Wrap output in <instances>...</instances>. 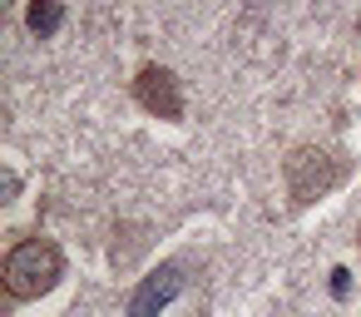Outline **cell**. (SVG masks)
<instances>
[{
  "instance_id": "cell-1",
  "label": "cell",
  "mask_w": 361,
  "mask_h": 317,
  "mask_svg": "<svg viewBox=\"0 0 361 317\" xmlns=\"http://www.w3.org/2000/svg\"><path fill=\"white\" fill-rule=\"evenodd\" d=\"M60 277H65V253H60L50 238H25V243H16L11 258H6V292H11L16 302L45 297Z\"/></svg>"
},
{
  "instance_id": "cell-2",
  "label": "cell",
  "mask_w": 361,
  "mask_h": 317,
  "mask_svg": "<svg viewBox=\"0 0 361 317\" xmlns=\"http://www.w3.org/2000/svg\"><path fill=\"white\" fill-rule=\"evenodd\" d=\"M282 174H287L292 203H312V198H322L326 189H336L346 179V164H341V154H326V149H312L307 144V149H292L287 154Z\"/></svg>"
},
{
  "instance_id": "cell-3",
  "label": "cell",
  "mask_w": 361,
  "mask_h": 317,
  "mask_svg": "<svg viewBox=\"0 0 361 317\" xmlns=\"http://www.w3.org/2000/svg\"><path fill=\"white\" fill-rule=\"evenodd\" d=\"M134 100H139L149 114H159V119H183L178 80H173V70H164V65H144V70H139V80H134Z\"/></svg>"
},
{
  "instance_id": "cell-4",
  "label": "cell",
  "mask_w": 361,
  "mask_h": 317,
  "mask_svg": "<svg viewBox=\"0 0 361 317\" xmlns=\"http://www.w3.org/2000/svg\"><path fill=\"white\" fill-rule=\"evenodd\" d=\"M178 292H183V268H178V263H164L159 273H149V277L134 287V297H129V317H159Z\"/></svg>"
},
{
  "instance_id": "cell-5",
  "label": "cell",
  "mask_w": 361,
  "mask_h": 317,
  "mask_svg": "<svg viewBox=\"0 0 361 317\" xmlns=\"http://www.w3.org/2000/svg\"><path fill=\"white\" fill-rule=\"evenodd\" d=\"M60 20H65L60 0H30V11H25V25H30L35 35H55V30H60Z\"/></svg>"
},
{
  "instance_id": "cell-6",
  "label": "cell",
  "mask_w": 361,
  "mask_h": 317,
  "mask_svg": "<svg viewBox=\"0 0 361 317\" xmlns=\"http://www.w3.org/2000/svg\"><path fill=\"white\" fill-rule=\"evenodd\" d=\"M346 277H351L346 268H336V273H331V292H336V297H346Z\"/></svg>"
}]
</instances>
